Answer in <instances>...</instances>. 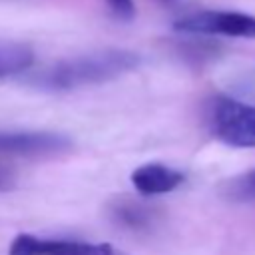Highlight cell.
I'll return each instance as SVG.
<instances>
[{"instance_id": "2", "label": "cell", "mask_w": 255, "mask_h": 255, "mask_svg": "<svg viewBox=\"0 0 255 255\" xmlns=\"http://www.w3.org/2000/svg\"><path fill=\"white\" fill-rule=\"evenodd\" d=\"M217 139L233 147H255V106L229 96H215L207 106Z\"/></svg>"}, {"instance_id": "12", "label": "cell", "mask_w": 255, "mask_h": 255, "mask_svg": "<svg viewBox=\"0 0 255 255\" xmlns=\"http://www.w3.org/2000/svg\"><path fill=\"white\" fill-rule=\"evenodd\" d=\"M165 2H171V0H165Z\"/></svg>"}, {"instance_id": "6", "label": "cell", "mask_w": 255, "mask_h": 255, "mask_svg": "<svg viewBox=\"0 0 255 255\" xmlns=\"http://www.w3.org/2000/svg\"><path fill=\"white\" fill-rule=\"evenodd\" d=\"M185 181V175L173 167L161 165V163H145L133 169L131 173V185L139 195L151 197V195H163L173 191Z\"/></svg>"}, {"instance_id": "5", "label": "cell", "mask_w": 255, "mask_h": 255, "mask_svg": "<svg viewBox=\"0 0 255 255\" xmlns=\"http://www.w3.org/2000/svg\"><path fill=\"white\" fill-rule=\"evenodd\" d=\"M8 255H126L110 243L44 239L32 233H20L12 239Z\"/></svg>"}, {"instance_id": "8", "label": "cell", "mask_w": 255, "mask_h": 255, "mask_svg": "<svg viewBox=\"0 0 255 255\" xmlns=\"http://www.w3.org/2000/svg\"><path fill=\"white\" fill-rule=\"evenodd\" d=\"M34 64V50L28 44H0V80L18 76Z\"/></svg>"}, {"instance_id": "9", "label": "cell", "mask_w": 255, "mask_h": 255, "mask_svg": "<svg viewBox=\"0 0 255 255\" xmlns=\"http://www.w3.org/2000/svg\"><path fill=\"white\" fill-rule=\"evenodd\" d=\"M219 193L229 203H255V167L227 179Z\"/></svg>"}, {"instance_id": "11", "label": "cell", "mask_w": 255, "mask_h": 255, "mask_svg": "<svg viewBox=\"0 0 255 255\" xmlns=\"http://www.w3.org/2000/svg\"><path fill=\"white\" fill-rule=\"evenodd\" d=\"M12 185H14L12 171L0 163V191H8V189H12Z\"/></svg>"}, {"instance_id": "7", "label": "cell", "mask_w": 255, "mask_h": 255, "mask_svg": "<svg viewBox=\"0 0 255 255\" xmlns=\"http://www.w3.org/2000/svg\"><path fill=\"white\" fill-rule=\"evenodd\" d=\"M112 219L131 231H145L155 221V211L149 205L131 201V199H120L116 205H112Z\"/></svg>"}, {"instance_id": "4", "label": "cell", "mask_w": 255, "mask_h": 255, "mask_svg": "<svg viewBox=\"0 0 255 255\" xmlns=\"http://www.w3.org/2000/svg\"><path fill=\"white\" fill-rule=\"evenodd\" d=\"M72 149V139L56 131H0V155L44 157Z\"/></svg>"}, {"instance_id": "3", "label": "cell", "mask_w": 255, "mask_h": 255, "mask_svg": "<svg viewBox=\"0 0 255 255\" xmlns=\"http://www.w3.org/2000/svg\"><path fill=\"white\" fill-rule=\"evenodd\" d=\"M173 30L183 34H201V36L255 38V16L241 12L201 10L177 18L173 22Z\"/></svg>"}, {"instance_id": "1", "label": "cell", "mask_w": 255, "mask_h": 255, "mask_svg": "<svg viewBox=\"0 0 255 255\" xmlns=\"http://www.w3.org/2000/svg\"><path fill=\"white\" fill-rule=\"evenodd\" d=\"M139 64H141L139 54L131 50L108 48L56 62L50 68L28 78V84L46 92H68V90L112 82L124 74L133 72Z\"/></svg>"}, {"instance_id": "10", "label": "cell", "mask_w": 255, "mask_h": 255, "mask_svg": "<svg viewBox=\"0 0 255 255\" xmlns=\"http://www.w3.org/2000/svg\"><path fill=\"white\" fill-rule=\"evenodd\" d=\"M106 2H108V8L112 10V14L118 20H124V22L133 20V16H135L133 0H106Z\"/></svg>"}]
</instances>
